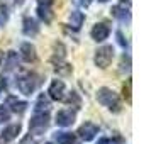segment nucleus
Listing matches in <instances>:
<instances>
[{
  "mask_svg": "<svg viewBox=\"0 0 151 144\" xmlns=\"http://www.w3.org/2000/svg\"><path fill=\"white\" fill-rule=\"evenodd\" d=\"M97 100H99V103H102L104 107H107L114 114H119L122 110V103H121L119 95H117L114 90L107 88V87L99 88V92H97Z\"/></svg>",
  "mask_w": 151,
  "mask_h": 144,
  "instance_id": "1",
  "label": "nucleus"
},
{
  "mask_svg": "<svg viewBox=\"0 0 151 144\" xmlns=\"http://www.w3.org/2000/svg\"><path fill=\"white\" fill-rule=\"evenodd\" d=\"M49 125V114L48 112H36L32 119H31V124H29V130H31V134H36V136H39L42 134L44 130L48 129Z\"/></svg>",
  "mask_w": 151,
  "mask_h": 144,
  "instance_id": "2",
  "label": "nucleus"
},
{
  "mask_svg": "<svg viewBox=\"0 0 151 144\" xmlns=\"http://www.w3.org/2000/svg\"><path fill=\"white\" fill-rule=\"evenodd\" d=\"M36 87H37V80H36V75H32V73H24L17 78V88L24 95L34 93Z\"/></svg>",
  "mask_w": 151,
  "mask_h": 144,
  "instance_id": "3",
  "label": "nucleus"
},
{
  "mask_svg": "<svg viewBox=\"0 0 151 144\" xmlns=\"http://www.w3.org/2000/svg\"><path fill=\"white\" fill-rule=\"evenodd\" d=\"M114 59V49L112 46H102V48H99L95 51V58H93V61L99 68H107L110 63Z\"/></svg>",
  "mask_w": 151,
  "mask_h": 144,
  "instance_id": "4",
  "label": "nucleus"
},
{
  "mask_svg": "<svg viewBox=\"0 0 151 144\" xmlns=\"http://www.w3.org/2000/svg\"><path fill=\"white\" fill-rule=\"evenodd\" d=\"M48 93L53 100L61 102V100L66 98V87H65V83L61 80H53L51 85H49V88H48Z\"/></svg>",
  "mask_w": 151,
  "mask_h": 144,
  "instance_id": "5",
  "label": "nucleus"
},
{
  "mask_svg": "<svg viewBox=\"0 0 151 144\" xmlns=\"http://www.w3.org/2000/svg\"><path fill=\"white\" fill-rule=\"evenodd\" d=\"M76 134L80 136L82 141L88 143V141H93V139H95V136L99 134V127H97L93 122H85V124L80 125V129H78Z\"/></svg>",
  "mask_w": 151,
  "mask_h": 144,
  "instance_id": "6",
  "label": "nucleus"
},
{
  "mask_svg": "<svg viewBox=\"0 0 151 144\" xmlns=\"http://www.w3.org/2000/svg\"><path fill=\"white\" fill-rule=\"evenodd\" d=\"M109 34H110V27L105 22H97L95 26H93V29H92V32H90L92 39L97 41V42L105 41V39L109 37Z\"/></svg>",
  "mask_w": 151,
  "mask_h": 144,
  "instance_id": "7",
  "label": "nucleus"
},
{
  "mask_svg": "<svg viewBox=\"0 0 151 144\" xmlns=\"http://www.w3.org/2000/svg\"><path fill=\"white\" fill-rule=\"evenodd\" d=\"M75 112L73 110H60L58 114H56V124L60 125V127H70L71 124L75 122Z\"/></svg>",
  "mask_w": 151,
  "mask_h": 144,
  "instance_id": "8",
  "label": "nucleus"
},
{
  "mask_svg": "<svg viewBox=\"0 0 151 144\" xmlns=\"http://www.w3.org/2000/svg\"><path fill=\"white\" fill-rule=\"evenodd\" d=\"M112 15H114L119 22H122V24H129L131 22V10H129V7H126L124 4L114 5V7H112Z\"/></svg>",
  "mask_w": 151,
  "mask_h": 144,
  "instance_id": "9",
  "label": "nucleus"
},
{
  "mask_svg": "<svg viewBox=\"0 0 151 144\" xmlns=\"http://www.w3.org/2000/svg\"><path fill=\"white\" fill-rule=\"evenodd\" d=\"M21 56H22V59H24L26 63L36 61L37 53H36L34 44H31V42H24V44H21Z\"/></svg>",
  "mask_w": 151,
  "mask_h": 144,
  "instance_id": "10",
  "label": "nucleus"
},
{
  "mask_svg": "<svg viewBox=\"0 0 151 144\" xmlns=\"http://www.w3.org/2000/svg\"><path fill=\"white\" fill-rule=\"evenodd\" d=\"M22 32H24L26 36H29V37H32V36L37 34V32H39V26H37L36 19L26 17V19L22 21Z\"/></svg>",
  "mask_w": 151,
  "mask_h": 144,
  "instance_id": "11",
  "label": "nucleus"
},
{
  "mask_svg": "<svg viewBox=\"0 0 151 144\" xmlns=\"http://www.w3.org/2000/svg\"><path fill=\"white\" fill-rule=\"evenodd\" d=\"M5 107L10 109L12 112H15V114H24L26 109H27V103L24 102V100L15 98V97H9L7 98V105H5Z\"/></svg>",
  "mask_w": 151,
  "mask_h": 144,
  "instance_id": "12",
  "label": "nucleus"
},
{
  "mask_svg": "<svg viewBox=\"0 0 151 144\" xmlns=\"http://www.w3.org/2000/svg\"><path fill=\"white\" fill-rule=\"evenodd\" d=\"M37 15H39L41 21L49 24L53 21V5H49V4H37Z\"/></svg>",
  "mask_w": 151,
  "mask_h": 144,
  "instance_id": "13",
  "label": "nucleus"
},
{
  "mask_svg": "<svg viewBox=\"0 0 151 144\" xmlns=\"http://www.w3.org/2000/svg\"><path fill=\"white\" fill-rule=\"evenodd\" d=\"M19 132H21V124H12V125L4 129L2 137H4V141H14L15 137L19 136Z\"/></svg>",
  "mask_w": 151,
  "mask_h": 144,
  "instance_id": "14",
  "label": "nucleus"
},
{
  "mask_svg": "<svg viewBox=\"0 0 151 144\" xmlns=\"http://www.w3.org/2000/svg\"><path fill=\"white\" fill-rule=\"evenodd\" d=\"M55 139L58 144H78L76 136L71 134V132H56Z\"/></svg>",
  "mask_w": 151,
  "mask_h": 144,
  "instance_id": "15",
  "label": "nucleus"
},
{
  "mask_svg": "<svg viewBox=\"0 0 151 144\" xmlns=\"http://www.w3.org/2000/svg\"><path fill=\"white\" fill-rule=\"evenodd\" d=\"M83 21H85V15H83L82 12H78V10H73V12L70 14V26L75 29V31H78V29L82 27Z\"/></svg>",
  "mask_w": 151,
  "mask_h": 144,
  "instance_id": "16",
  "label": "nucleus"
},
{
  "mask_svg": "<svg viewBox=\"0 0 151 144\" xmlns=\"http://www.w3.org/2000/svg\"><path fill=\"white\" fill-rule=\"evenodd\" d=\"M53 64H55V71L56 73L68 75L70 71H71V66H70L68 63H65L63 59H56V58H53Z\"/></svg>",
  "mask_w": 151,
  "mask_h": 144,
  "instance_id": "17",
  "label": "nucleus"
},
{
  "mask_svg": "<svg viewBox=\"0 0 151 144\" xmlns=\"http://www.w3.org/2000/svg\"><path fill=\"white\" fill-rule=\"evenodd\" d=\"M17 63H19L17 53H15V51H9L7 58H5V71H12V69L17 66Z\"/></svg>",
  "mask_w": 151,
  "mask_h": 144,
  "instance_id": "18",
  "label": "nucleus"
},
{
  "mask_svg": "<svg viewBox=\"0 0 151 144\" xmlns=\"http://www.w3.org/2000/svg\"><path fill=\"white\" fill-rule=\"evenodd\" d=\"M49 107H51V103H49L48 98L44 95H39L37 102H36V112H48Z\"/></svg>",
  "mask_w": 151,
  "mask_h": 144,
  "instance_id": "19",
  "label": "nucleus"
},
{
  "mask_svg": "<svg viewBox=\"0 0 151 144\" xmlns=\"http://www.w3.org/2000/svg\"><path fill=\"white\" fill-rule=\"evenodd\" d=\"M131 87H132V82H131V78H129L127 82L124 83V88H122L124 98L127 100V103H131V100H132V97H131Z\"/></svg>",
  "mask_w": 151,
  "mask_h": 144,
  "instance_id": "20",
  "label": "nucleus"
},
{
  "mask_svg": "<svg viewBox=\"0 0 151 144\" xmlns=\"http://www.w3.org/2000/svg\"><path fill=\"white\" fill-rule=\"evenodd\" d=\"M68 103L70 105H73L75 109H80V105H82V102H80V97H78V93L76 92H71L68 97Z\"/></svg>",
  "mask_w": 151,
  "mask_h": 144,
  "instance_id": "21",
  "label": "nucleus"
},
{
  "mask_svg": "<svg viewBox=\"0 0 151 144\" xmlns=\"http://www.w3.org/2000/svg\"><path fill=\"white\" fill-rule=\"evenodd\" d=\"M9 119H10V112H9L7 107H4V105H0V122H7Z\"/></svg>",
  "mask_w": 151,
  "mask_h": 144,
  "instance_id": "22",
  "label": "nucleus"
},
{
  "mask_svg": "<svg viewBox=\"0 0 151 144\" xmlns=\"http://www.w3.org/2000/svg\"><path fill=\"white\" fill-rule=\"evenodd\" d=\"M121 69L122 71H129L131 69V58L129 56H122V61H121Z\"/></svg>",
  "mask_w": 151,
  "mask_h": 144,
  "instance_id": "23",
  "label": "nucleus"
},
{
  "mask_svg": "<svg viewBox=\"0 0 151 144\" xmlns=\"http://www.w3.org/2000/svg\"><path fill=\"white\" fill-rule=\"evenodd\" d=\"M19 144H37V141H36L32 136H24V137H22V141Z\"/></svg>",
  "mask_w": 151,
  "mask_h": 144,
  "instance_id": "24",
  "label": "nucleus"
},
{
  "mask_svg": "<svg viewBox=\"0 0 151 144\" xmlns=\"http://www.w3.org/2000/svg\"><path fill=\"white\" fill-rule=\"evenodd\" d=\"M97 144H119V141H117V139H109V137H104V139H100Z\"/></svg>",
  "mask_w": 151,
  "mask_h": 144,
  "instance_id": "25",
  "label": "nucleus"
},
{
  "mask_svg": "<svg viewBox=\"0 0 151 144\" xmlns=\"http://www.w3.org/2000/svg\"><path fill=\"white\" fill-rule=\"evenodd\" d=\"M92 2H93V0H76V4H78L80 7H88Z\"/></svg>",
  "mask_w": 151,
  "mask_h": 144,
  "instance_id": "26",
  "label": "nucleus"
},
{
  "mask_svg": "<svg viewBox=\"0 0 151 144\" xmlns=\"http://www.w3.org/2000/svg\"><path fill=\"white\" fill-rule=\"evenodd\" d=\"M117 37H119V42H121V46H127V41H124V37L121 32H117Z\"/></svg>",
  "mask_w": 151,
  "mask_h": 144,
  "instance_id": "27",
  "label": "nucleus"
},
{
  "mask_svg": "<svg viewBox=\"0 0 151 144\" xmlns=\"http://www.w3.org/2000/svg\"><path fill=\"white\" fill-rule=\"evenodd\" d=\"M5 85H7V83H5V78H4V76H0V90L5 88Z\"/></svg>",
  "mask_w": 151,
  "mask_h": 144,
  "instance_id": "28",
  "label": "nucleus"
},
{
  "mask_svg": "<svg viewBox=\"0 0 151 144\" xmlns=\"http://www.w3.org/2000/svg\"><path fill=\"white\" fill-rule=\"evenodd\" d=\"M37 4H49V5H53V0H37Z\"/></svg>",
  "mask_w": 151,
  "mask_h": 144,
  "instance_id": "29",
  "label": "nucleus"
},
{
  "mask_svg": "<svg viewBox=\"0 0 151 144\" xmlns=\"http://www.w3.org/2000/svg\"><path fill=\"white\" fill-rule=\"evenodd\" d=\"M2 61H4V53L0 51V64H2Z\"/></svg>",
  "mask_w": 151,
  "mask_h": 144,
  "instance_id": "30",
  "label": "nucleus"
},
{
  "mask_svg": "<svg viewBox=\"0 0 151 144\" xmlns=\"http://www.w3.org/2000/svg\"><path fill=\"white\" fill-rule=\"evenodd\" d=\"M99 2H109V0H99Z\"/></svg>",
  "mask_w": 151,
  "mask_h": 144,
  "instance_id": "31",
  "label": "nucleus"
},
{
  "mask_svg": "<svg viewBox=\"0 0 151 144\" xmlns=\"http://www.w3.org/2000/svg\"><path fill=\"white\" fill-rule=\"evenodd\" d=\"M46 144H51V143H46Z\"/></svg>",
  "mask_w": 151,
  "mask_h": 144,
  "instance_id": "32",
  "label": "nucleus"
}]
</instances>
